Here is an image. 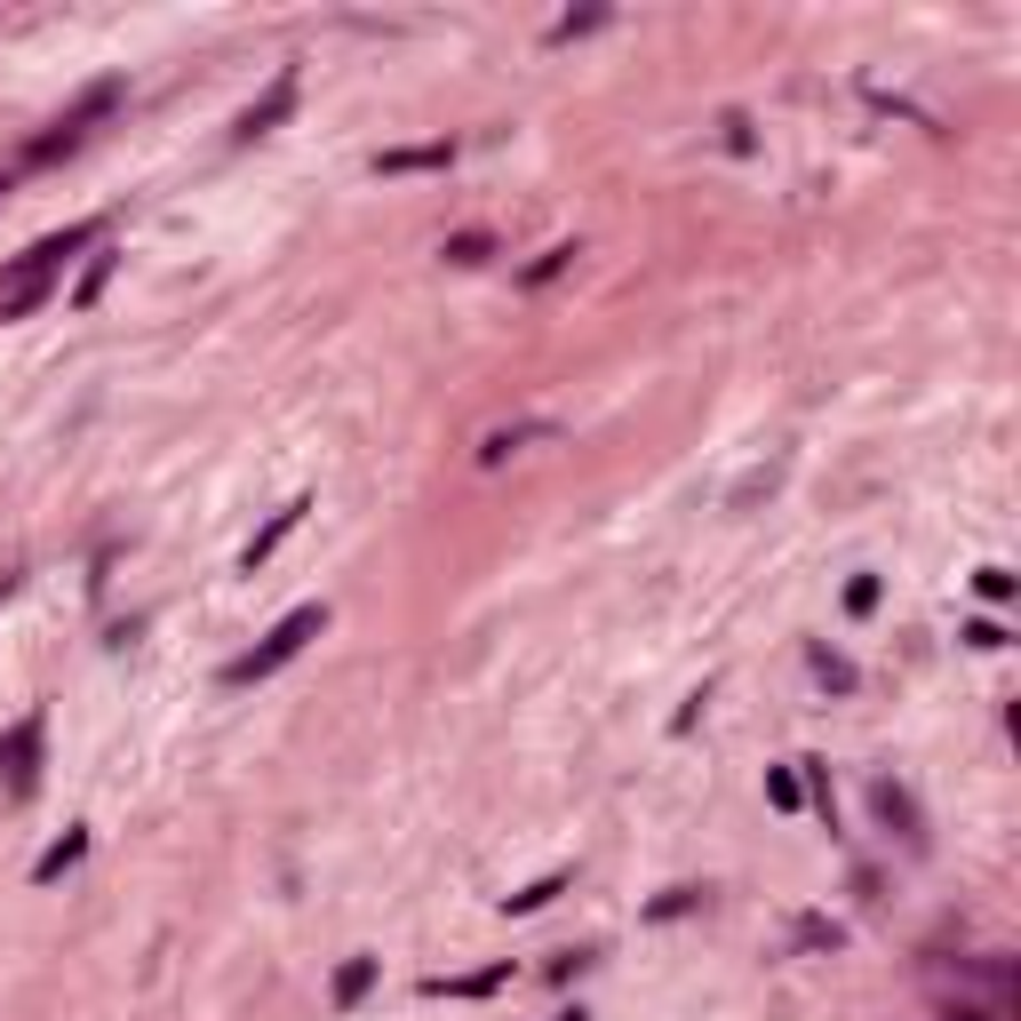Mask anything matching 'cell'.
<instances>
[{"label":"cell","instance_id":"7","mask_svg":"<svg viewBox=\"0 0 1021 1021\" xmlns=\"http://www.w3.org/2000/svg\"><path fill=\"white\" fill-rule=\"evenodd\" d=\"M287 105H296V72H279L264 105H248V112H239V136H264V128H272V120H279Z\"/></svg>","mask_w":1021,"mask_h":1021},{"label":"cell","instance_id":"2","mask_svg":"<svg viewBox=\"0 0 1021 1021\" xmlns=\"http://www.w3.org/2000/svg\"><path fill=\"white\" fill-rule=\"evenodd\" d=\"M320 630H327V607H296L287 622H272V630H264V647H256V655H239L224 678H232V687H256V678H272L287 655H304V639H320Z\"/></svg>","mask_w":1021,"mask_h":1021},{"label":"cell","instance_id":"21","mask_svg":"<svg viewBox=\"0 0 1021 1021\" xmlns=\"http://www.w3.org/2000/svg\"><path fill=\"white\" fill-rule=\"evenodd\" d=\"M0 192H9V176H0Z\"/></svg>","mask_w":1021,"mask_h":1021},{"label":"cell","instance_id":"9","mask_svg":"<svg viewBox=\"0 0 1021 1021\" xmlns=\"http://www.w3.org/2000/svg\"><path fill=\"white\" fill-rule=\"evenodd\" d=\"M870 798H878V822H886V831H902V838L917 846V806H910V791H894V783H878V791H870Z\"/></svg>","mask_w":1021,"mask_h":1021},{"label":"cell","instance_id":"15","mask_svg":"<svg viewBox=\"0 0 1021 1021\" xmlns=\"http://www.w3.org/2000/svg\"><path fill=\"white\" fill-rule=\"evenodd\" d=\"M974 591H982L990 607H1005V599H1013V575H1005V567H982V575H974Z\"/></svg>","mask_w":1021,"mask_h":1021},{"label":"cell","instance_id":"17","mask_svg":"<svg viewBox=\"0 0 1021 1021\" xmlns=\"http://www.w3.org/2000/svg\"><path fill=\"white\" fill-rule=\"evenodd\" d=\"M814 670H822V678H831V687H838V695H846V687H854V662H838V655H831V647H814Z\"/></svg>","mask_w":1021,"mask_h":1021},{"label":"cell","instance_id":"4","mask_svg":"<svg viewBox=\"0 0 1021 1021\" xmlns=\"http://www.w3.org/2000/svg\"><path fill=\"white\" fill-rule=\"evenodd\" d=\"M32 758H40V718H24L9 743H0V766H9V783L32 791Z\"/></svg>","mask_w":1021,"mask_h":1021},{"label":"cell","instance_id":"16","mask_svg":"<svg viewBox=\"0 0 1021 1021\" xmlns=\"http://www.w3.org/2000/svg\"><path fill=\"white\" fill-rule=\"evenodd\" d=\"M870 607H878V575H854L846 582V615H870Z\"/></svg>","mask_w":1021,"mask_h":1021},{"label":"cell","instance_id":"19","mask_svg":"<svg viewBox=\"0 0 1021 1021\" xmlns=\"http://www.w3.org/2000/svg\"><path fill=\"white\" fill-rule=\"evenodd\" d=\"M965 647H1005V630L982 615V622H965Z\"/></svg>","mask_w":1021,"mask_h":1021},{"label":"cell","instance_id":"3","mask_svg":"<svg viewBox=\"0 0 1021 1021\" xmlns=\"http://www.w3.org/2000/svg\"><path fill=\"white\" fill-rule=\"evenodd\" d=\"M455 144H392V153H375L383 176H423V168H448Z\"/></svg>","mask_w":1021,"mask_h":1021},{"label":"cell","instance_id":"6","mask_svg":"<svg viewBox=\"0 0 1021 1021\" xmlns=\"http://www.w3.org/2000/svg\"><path fill=\"white\" fill-rule=\"evenodd\" d=\"M534 440H551V423H503V431L479 440V463H503V455H519V448H534Z\"/></svg>","mask_w":1021,"mask_h":1021},{"label":"cell","instance_id":"12","mask_svg":"<svg viewBox=\"0 0 1021 1021\" xmlns=\"http://www.w3.org/2000/svg\"><path fill=\"white\" fill-rule=\"evenodd\" d=\"M440 256H448V264H488V256H495V239H488V232H455Z\"/></svg>","mask_w":1021,"mask_h":1021},{"label":"cell","instance_id":"1","mask_svg":"<svg viewBox=\"0 0 1021 1021\" xmlns=\"http://www.w3.org/2000/svg\"><path fill=\"white\" fill-rule=\"evenodd\" d=\"M88 239H96L88 224H72V232H57V239H40V248H32V256H24V264H17L9 279H0V320H24V312H32V304L48 296V279H57V264H65L72 248H88Z\"/></svg>","mask_w":1021,"mask_h":1021},{"label":"cell","instance_id":"20","mask_svg":"<svg viewBox=\"0 0 1021 1021\" xmlns=\"http://www.w3.org/2000/svg\"><path fill=\"white\" fill-rule=\"evenodd\" d=\"M950 1021H982V1013H950Z\"/></svg>","mask_w":1021,"mask_h":1021},{"label":"cell","instance_id":"14","mask_svg":"<svg viewBox=\"0 0 1021 1021\" xmlns=\"http://www.w3.org/2000/svg\"><path fill=\"white\" fill-rule=\"evenodd\" d=\"M766 798L783 806V814H798V774H791V766H774V774H766Z\"/></svg>","mask_w":1021,"mask_h":1021},{"label":"cell","instance_id":"11","mask_svg":"<svg viewBox=\"0 0 1021 1021\" xmlns=\"http://www.w3.org/2000/svg\"><path fill=\"white\" fill-rule=\"evenodd\" d=\"M551 894H567V870H551V878H534V886H519V894H503V910H511V917H527V910H543Z\"/></svg>","mask_w":1021,"mask_h":1021},{"label":"cell","instance_id":"18","mask_svg":"<svg viewBox=\"0 0 1021 1021\" xmlns=\"http://www.w3.org/2000/svg\"><path fill=\"white\" fill-rule=\"evenodd\" d=\"M105 279H112V256H96V264H88V279H80V304L105 296Z\"/></svg>","mask_w":1021,"mask_h":1021},{"label":"cell","instance_id":"8","mask_svg":"<svg viewBox=\"0 0 1021 1021\" xmlns=\"http://www.w3.org/2000/svg\"><path fill=\"white\" fill-rule=\"evenodd\" d=\"M80 854H88V831H65L57 846H48V854L32 862V878H40V886H57V878H65V870H72Z\"/></svg>","mask_w":1021,"mask_h":1021},{"label":"cell","instance_id":"10","mask_svg":"<svg viewBox=\"0 0 1021 1021\" xmlns=\"http://www.w3.org/2000/svg\"><path fill=\"white\" fill-rule=\"evenodd\" d=\"M367 990H375V958H344V965H335V1005H344V1013H352Z\"/></svg>","mask_w":1021,"mask_h":1021},{"label":"cell","instance_id":"13","mask_svg":"<svg viewBox=\"0 0 1021 1021\" xmlns=\"http://www.w3.org/2000/svg\"><path fill=\"white\" fill-rule=\"evenodd\" d=\"M567 264H575V248H567V239H559V248H543V256H534V264H527V287H551V279H559Z\"/></svg>","mask_w":1021,"mask_h":1021},{"label":"cell","instance_id":"5","mask_svg":"<svg viewBox=\"0 0 1021 1021\" xmlns=\"http://www.w3.org/2000/svg\"><path fill=\"white\" fill-rule=\"evenodd\" d=\"M304 511H312V503H287V511H272V527L256 534V543H248V551H239V567H248V575H256V567H264V559H272V551L287 543V534H296V519H304Z\"/></svg>","mask_w":1021,"mask_h":1021}]
</instances>
